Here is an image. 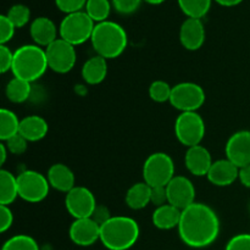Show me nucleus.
<instances>
[{"mask_svg":"<svg viewBox=\"0 0 250 250\" xmlns=\"http://www.w3.org/2000/svg\"><path fill=\"white\" fill-rule=\"evenodd\" d=\"M178 234L186 246L205 248L214 243L220 234V220L212 208L203 203H193L182 210Z\"/></svg>","mask_w":250,"mask_h":250,"instance_id":"f257e3e1","label":"nucleus"},{"mask_svg":"<svg viewBox=\"0 0 250 250\" xmlns=\"http://www.w3.org/2000/svg\"><path fill=\"white\" fill-rule=\"evenodd\" d=\"M138 222L128 216H112L100 226V242L109 250H128L139 238Z\"/></svg>","mask_w":250,"mask_h":250,"instance_id":"f03ea898","label":"nucleus"},{"mask_svg":"<svg viewBox=\"0 0 250 250\" xmlns=\"http://www.w3.org/2000/svg\"><path fill=\"white\" fill-rule=\"evenodd\" d=\"M90 42L97 55L109 60L124 54L128 45V37L121 24L107 20L95 23Z\"/></svg>","mask_w":250,"mask_h":250,"instance_id":"7ed1b4c3","label":"nucleus"},{"mask_svg":"<svg viewBox=\"0 0 250 250\" xmlns=\"http://www.w3.org/2000/svg\"><path fill=\"white\" fill-rule=\"evenodd\" d=\"M48 68L45 49L42 46L26 44L14 51V63L11 68L14 77L32 83L39 80Z\"/></svg>","mask_w":250,"mask_h":250,"instance_id":"20e7f679","label":"nucleus"},{"mask_svg":"<svg viewBox=\"0 0 250 250\" xmlns=\"http://www.w3.org/2000/svg\"><path fill=\"white\" fill-rule=\"evenodd\" d=\"M95 22L85 11L66 15L59 26V38L68 42L72 45H81L92 38Z\"/></svg>","mask_w":250,"mask_h":250,"instance_id":"39448f33","label":"nucleus"},{"mask_svg":"<svg viewBox=\"0 0 250 250\" xmlns=\"http://www.w3.org/2000/svg\"><path fill=\"white\" fill-rule=\"evenodd\" d=\"M143 180L150 187H165L175 177V164L166 153H154L143 165Z\"/></svg>","mask_w":250,"mask_h":250,"instance_id":"423d86ee","label":"nucleus"},{"mask_svg":"<svg viewBox=\"0 0 250 250\" xmlns=\"http://www.w3.org/2000/svg\"><path fill=\"white\" fill-rule=\"evenodd\" d=\"M175 134L181 144L187 148L200 146L205 136V122L194 112H181L175 121Z\"/></svg>","mask_w":250,"mask_h":250,"instance_id":"0eeeda50","label":"nucleus"},{"mask_svg":"<svg viewBox=\"0 0 250 250\" xmlns=\"http://www.w3.org/2000/svg\"><path fill=\"white\" fill-rule=\"evenodd\" d=\"M170 103L181 112H194L204 105L205 92L197 83H178L172 87Z\"/></svg>","mask_w":250,"mask_h":250,"instance_id":"6e6552de","label":"nucleus"},{"mask_svg":"<svg viewBox=\"0 0 250 250\" xmlns=\"http://www.w3.org/2000/svg\"><path fill=\"white\" fill-rule=\"evenodd\" d=\"M19 197L28 203H41L48 197L50 183L48 177L34 170L22 171L17 176Z\"/></svg>","mask_w":250,"mask_h":250,"instance_id":"1a4fd4ad","label":"nucleus"},{"mask_svg":"<svg viewBox=\"0 0 250 250\" xmlns=\"http://www.w3.org/2000/svg\"><path fill=\"white\" fill-rule=\"evenodd\" d=\"M45 54L49 68L56 73L70 72L77 61L76 46L61 38L46 46Z\"/></svg>","mask_w":250,"mask_h":250,"instance_id":"9d476101","label":"nucleus"},{"mask_svg":"<svg viewBox=\"0 0 250 250\" xmlns=\"http://www.w3.org/2000/svg\"><path fill=\"white\" fill-rule=\"evenodd\" d=\"M97 205L94 194L88 188L82 187V186H78V187L76 186L73 189L66 193V210L71 216L75 217V220L92 217Z\"/></svg>","mask_w":250,"mask_h":250,"instance_id":"9b49d317","label":"nucleus"},{"mask_svg":"<svg viewBox=\"0 0 250 250\" xmlns=\"http://www.w3.org/2000/svg\"><path fill=\"white\" fill-rule=\"evenodd\" d=\"M168 204L185 210L195 203V188L186 176H175L166 186Z\"/></svg>","mask_w":250,"mask_h":250,"instance_id":"f8f14e48","label":"nucleus"},{"mask_svg":"<svg viewBox=\"0 0 250 250\" xmlns=\"http://www.w3.org/2000/svg\"><path fill=\"white\" fill-rule=\"evenodd\" d=\"M226 158L237 167L250 165V131H238L227 141Z\"/></svg>","mask_w":250,"mask_h":250,"instance_id":"ddd939ff","label":"nucleus"},{"mask_svg":"<svg viewBox=\"0 0 250 250\" xmlns=\"http://www.w3.org/2000/svg\"><path fill=\"white\" fill-rule=\"evenodd\" d=\"M68 236L76 246H93L95 242L100 241V226L92 217L77 219L70 226Z\"/></svg>","mask_w":250,"mask_h":250,"instance_id":"4468645a","label":"nucleus"},{"mask_svg":"<svg viewBox=\"0 0 250 250\" xmlns=\"http://www.w3.org/2000/svg\"><path fill=\"white\" fill-rule=\"evenodd\" d=\"M180 41L185 49L195 51L205 42V27L202 20L186 19L180 28Z\"/></svg>","mask_w":250,"mask_h":250,"instance_id":"2eb2a0df","label":"nucleus"},{"mask_svg":"<svg viewBox=\"0 0 250 250\" xmlns=\"http://www.w3.org/2000/svg\"><path fill=\"white\" fill-rule=\"evenodd\" d=\"M239 167H237L229 159L214 161L207 177L210 183L217 187H227L238 180Z\"/></svg>","mask_w":250,"mask_h":250,"instance_id":"dca6fc26","label":"nucleus"},{"mask_svg":"<svg viewBox=\"0 0 250 250\" xmlns=\"http://www.w3.org/2000/svg\"><path fill=\"white\" fill-rule=\"evenodd\" d=\"M212 163L214 161L211 159V154L209 153V150L205 146H195L187 149V153H186L185 156V164L187 170L192 175L197 176V177L207 176Z\"/></svg>","mask_w":250,"mask_h":250,"instance_id":"f3484780","label":"nucleus"},{"mask_svg":"<svg viewBox=\"0 0 250 250\" xmlns=\"http://www.w3.org/2000/svg\"><path fill=\"white\" fill-rule=\"evenodd\" d=\"M59 28L49 17L41 16L34 19L29 26V34L34 44L39 46H48L58 39Z\"/></svg>","mask_w":250,"mask_h":250,"instance_id":"a211bd4d","label":"nucleus"},{"mask_svg":"<svg viewBox=\"0 0 250 250\" xmlns=\"http://www.w3.org/2000/svg\"><path fill=\"white\" fill-rule=\"evenodd\" d=\"M48 177L50 187L59 192L68 193L76 187V178L72 170L63 164H54L48 170Z\"/></svg>","mask_w":250,"mask_h":250,"instance_id":"6ab92c4d","label":"nucleus"},{"mask_svg":"<svg viewBox=\"0 0 250 250\" xmlns=\"http://www.w3.org/2000/svg\"><path fill=\"white\" fill-rule=\"evenodd\" d=\"M49 131L48 122L38 115L26 116L20 122V132L21 136L28 142H38L46 136Z\"/></svg>","mask_w":250,"mask_h":250,"instance_id":"aec40b11","label":"nucleus"},{"mask_svg":"<svg viewBox=\"0 0 250 250\" xmlns=\"http://www.w3.org/2000/svg\"><path fill=\"white\" fill-rule=\"evenodd\" d=\"M181 215H182V210H180L178 208L173 207L171 204H165L158 207L154 210L151 221H153V225L156 229L167 231V229L178 227Z\"/></svg>","mask_w":250,"mask_h":250,"instance_id":"412c9836","label":"nucleus"},{"mask_svg":"<svg viewBox=\"0 0 250 250\" xmlns=\"http://www.w3.org/2000/svg\"><path fill=\"white\" fill-rule=\"evenodd\" d=\"M107 75L106 59L99 55L88 59L82 67V77L87 84L97 85L105 80Z\"/></svg>","mask_w":250,"mask_h":250,"instance_id":"4be33fe9","label":"nucleus"},{"mask_svg":"<svg viewBox=\"0 0 250 250\" xmlns=\"http://www.w3.org/2000/svg\"><path fill=\"white\" fill-rule=\"evenodd\" d=\"M151 187L146 182L134 183L126 193V204L132 210H142L150 203Z\"/></svg>","mask_w":250,"mask_h":250,"instance_id":"5701e85b","label":"nucleus"},{"mask_svg":"<svg viewBox=\"0 0 250 250\" xmlns=\"http://www.w3.org/2000/svg\"><path fill=\"white\" fill-rule=\"evenodd\" d=\"M19 197L17 176L10 171L0 170V205H10Z\"/></svg>","mask_w":250,"mask_h":250,"instance_id":"b1692460","label":"nucleus"},{"mask_svg":"<svg viewBox=\"0 0 250 250\" xmlns=\"http://www.w3.org/2000/svg\"><path fill=\"white\" fill-rule=\"evenodd\" d=\"M31 82H27V81L17 77L12 78L7 83L6 89H5L7 99L11 103H15V104H21V103L28 100V98L31 97Z\"/></svg>","mask_w":250,"mask_h":250,"instance_id":"393cba45","label":"nucleus"},{"mask_svg":"<svg viewBox=\"0 0 250 250\" xmlns=\"http://www.w3.org/2000/svg\"><path fill=\"white\" fill-rule=\"evenodd\" d=\"M177 2L188 19L202 20L211 9L212 0H177Z\"/></svg>","mask_w":250,"mask_h":250,"instance_id":"a878e982","label":"nucleus"},{"mask_svg":"<svg viewBox=\"0 0 250 250\" xmlns=\"http://www.w3.org/2000/svg\"><path fill=\"white\" fill-rule=\"evenodd\" d=\"M20 122L21 120L14 111L9 109L0 110V139L5 142L16 136L20 132Z\"/></svg>","mask_w":250,"mask_h":250,"instance_id":"bb28decb","label":"nucleus"},{"mask_svg":"<svg viewBox=\"0 0 250 250\" xmlns=\"http://www.w3.org/2000/svg\"><path fill=\"white\" fill-rule=\"evenodd\" d=\"M111 7L112 4L110 0H87L84 11L95 23H100L107 21Z\"/></svg>","mask_w":250,"mask_h":250,"instance_id":"cd10ccee","label":"nucleus"},{"mask_svg":"<svg viewBox=\"0 0 250 250\" xmlns=\"http://www.w3.org/2000/svg\"><path fill=\"white\" fill-rule=\"evenodd\" d=\"M1 250H39V246L32 237L27 234H17L7 239Z\"/></svg>","mask_w":250,"mask_h":250,"instance_id":"c85d7f7f","label":"nucleus"},{"mask_svg":"<svg viewBox=\"0 0 250 250\" xmlns=\"http://www.w3.org/2000/svg\"><path fill=\"white\" fill-rule=\"evenodd\" d=\"M6 16L9 17V20L14 23L16 28H21V27H24L29 22L31 10L24 4H15L10 7Z\"/></svg>","mask_w":250,"mask_h":250,"instance_id":"c756f323","label":"nucleus"},{"mask_svg":"<svg viewBox=\"0 0 250 250\" xmlns=\"http://www.w3.org/2000/svg\"><path fill=\"white\" fill-rule=\"evenodd\" d=\"M172 87L165 81H154L149 87V97L155 103L170 102Z\"/></svg>","mask_w":250,"mask_h":250,"instance_id":"7c9ffc66","label":"nucleus"},{"mask_svg":"<svg viewBox=\"0 0 250 250\" xmlns=\"http://www.w3.org/2000/svg\"><path fill=\"white\" fill-rule=\"evenodd\" d=\"M27 144H28V141L20 133L5 141V146H6L7 150H9L10 154H14V155L23 154L27 150V146H28Z\"/></svg>","mask_w":250,"mask_h":250,"instance_id":"2f4dec72","label":"nucleus"},{"mask_svg":"<svg viewBox=\"0 0 250 250\" xmlns=\"http://www.w3.org/2000/svg\"><path fill=\"white\" fill-rule=\"evenodd\" d=\"M143 0H111L112 7L122 15H131L139 9Z\"/></svg>","mask_w":250,"mask_h":250,"instance_id":"473e14b6","label":"nucleus"},{"mask_svg":"<svg viewBox=\"0 0 250 250\" xmlns=\"http://www.w3.org/2000/svg\"><path fill=\"white\" fill-rule=\"evenodd\" d=\"M87 0H55V5L60 11L65 12L66 15L73 14V12L83 11L85 7Z\"/></svg>","mask_w":250,"mask_h":250,"instance_id":"72a5a7b5","label":"nucleus"},{"mask_svg":"<svg viewBox=\"0 0 250 250\" xmlns=\"http://www.w3.org/2000/svg\"><path fill=\"white\" fill-rule=\"evenodd\" d=\"M16 27L14 26L6 15L0 16V44H6L12 39Z\"/></svg>","mask_w":250,"mask_h":250,"instance_id":"f704fd0d","label":"nucleus"},{"mask_svg":"<svg viewBox=\"0 0 250 250\" xmlns=\"http://www.w3.org/2000/svg\"><path fill=\"white\" fill-rule=\"evenodd\" d=\"M225 250H250V233H239L232 237Z\"/></svg>","mask_w":250,"mask_h":250,"instance_id":"c9c22d12","label":"nucleus"},{"mask_svg":"<svg viewBox=\"0 0 250 250\" xmlns=\"http://www.w3.org/2000/svg\"><path fill=\"white\" fill-rule=\"evenodd\" d=\"M14 63V51L10 50L4 44H0V72L6 73L11 71Z\"/></svg>","mask_w":250,"mask_h":250,"instance_id":"e433bc0d","label":"nucleus"},{"mask_svg":"<svg viewBox=\"0 0 250 250\" xmlns=\"http://www.w3.org/2000/svg\"><path fill=\"white\" fill-rule=\"evenodd\" d=\"M14 222V214L9 205H0V232L4 233L10 227L12 226Z\"/></svg>","mask_w":250,"mask_h":250,"instance_id":"4c0bfd02","label":"nucleus"},{"mask_svg":"<svg viewBox=\"0 0 250 250\" xmlns=\"http://www.w3.org/2000/svg\"><path fill=\"white\" fill-rule=\"evenodd\" d=\"M150 203L155 205L156 208L161 207V205L168 204L166 186L165 187H151Z\"/></svg>","mask_w":250,"mask_h":250,"instance_id":"58836bf2","label":"nucleus"},{"mask_svg":"<svg viewBox=\"0 0 250 250\" xmlns=\"http://www.w3.org/2000/svg\"><path fill=\"white\" fill-rule=\"evenodd\" d=\"M111 217L112 216L110 215L109 209H107L106 207H104V205H97V208H95L94 212H93L92 215V219L94 220L99 226H102L103 224H105V222H106L109 219H111Z\"/></svg>","mask_w":250,"mask_h":250,"instance_id":"ea45409f","label":"nucleus"},{"mask_svg":"<svg viewBox=\"0 0 250 250\" xmlns=\"http://www.w3.org/2000/svg\"><path fill=\"white\" fill-rule=\"evenodd\" d=\"M238 180L241 181V183L244 187L250 188V165H247L244 166V167L239 168Z\"/></svg>","mask_w":250,"mask_h":250,"instance_id":"a19ab883","label":"nucleus"},{"mask_svg":"<svg viewBox=\"0 0 250 250\" xmlns=\"http://www.w3.org/2000/svg\"><path fill=\"white\" fill-rule=\"evenodd\" d=\"M216 4L221 5V6L225 7H232V6H237V5L241 4L243 0H214Z\"/></svg>","mask_w":250,"mask_h":250,"instance_id":"79ce46f5","label":"nucleus"},{"mask_svg":"<svg viewBox=\"0 0 250 250\" xmlns=\"http://www.w3.org/2000/svg\"><path fill=\"white\" fill-rule=\"evenodd\" d=\"M7 153H9V150H7L5 143L0 144V164H1V165H4L5 161H6Z\"/></svg>","mask_w":250,"mask_h":250,"instance_id":"37998d69","label":"nucleus"},{"mask_svg":"<svg viewBox=\"0 0 250 250\" xmlns=\"http://www.w3.org/2000/svg\"><path fill=\"white\" fill-rule=\"evenodd\" d=\"M143 1H146V4H150V5H160L163 4L165 0H143Z\"/></svg>","mask_w":250,"mask_h":250,"instance_id":"c03bdc74","label":"nucleus"},{"mask_svg":"<svg viewBox=\"0 0 250 250\" xmlns=\"http://www.w3.org/2000/svg\"><path fill=\"white\" fill-rule=\"evenodd\" d=\"M249 209H250V205H249Z\"/></svg>","mask_w":250,"mask_h":250,"instance_id":"a18cd8bd","label":"nucleus"}]
</instances>
